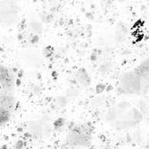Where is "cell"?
<instances>
[{"mask_svg":"<svg viewBox=\"0 0 149 149\" xmlns=\"http://www.w3.org/2000/svg\"><path fill=\"white\" fill-rule=\"evenodd\" d=\"M15 77L10 70L0 64V91H13Z\"/></svg>","mask_w":149,"mask_h":149,"instance_id":"6da1fadb","label":"cell"}]
</instances>
